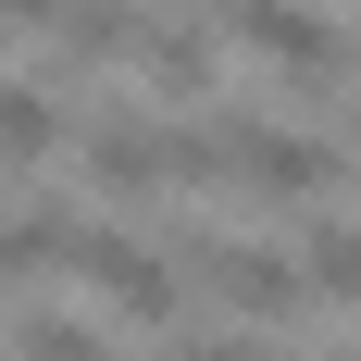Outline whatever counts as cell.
<instances>
[{
  "mask_svg": "<svg viewBox=\"0 0 361 361\" xmlns=\"http://www.w3.org/2000/svg\"><path fill=\"white\" fill-rule=\"evenodd\" d=\"M175 262H187V287L200 299H224V312H237V324H299V312H312V262H287V250H250V237H224L212 212H187L175 224Z\"/></svg>",
  "mask_w": 361,
  "mask_h": 361,
  "instance_id": "6da1fadb",
  "label": "cell"
},
{
  "mask_svg": "<svg viewBox=\"0 0 361 361\" xmlns=\"http://www.w3.org/2000/svg\"><path fill=\"white\" fill-rule=\"evenodd\" d=\"M75 287H100L125 324H175L187 312V262L175 250H137L125 224H75V262H63Z\"/></svg>",
  "mask_w": 361,
  "mask_h": 361,
  "instance_id": "277c9868",
  "label": "cell"
},
{
  "mask_svg": "<svg viewBox=\"0 0 361 361\" xmlns=\"http://www.w3.org/2000/svg\"><path fill=\"white\" fill-rule=\"evenodd\" d=\"M349 175H361V137H349Z\"/></svg>",
  "mask_w": 361,
  "mask_h": 361,
  "instance_id": "7c38bea8",
  "label": "cell"
},
{
  "mask_svg": "<svg viewBox=\"0 0 361 361\" xmlns=\"http://www.w3.org/2000/svg\"><path fill=\"white\" fill-rule=\"evenodd\" d=\"M50 149H75V112L50 100V75H0V175H25Z\"/></svg>",
  "mask_w": 361,
  "mask_h": 361,
  "instance_id": "8992f818",
  "label": "cell"
},
{
  "mask_svg": "<svg viewBox=\"0 0 361 361\" xmlns=\"http://www.w3.org/2000/svg\"><path fill=\"white\" fill-rule=\"evenodd\" d=\"M125 75H137V87H162V100H187V112H200V100H212V25H149V37H137V63H125Z\"/></svg>",
  "mask_w": 361,
  "mask_h": 361,
  "instance_id": "52a82bcc",
  "label": "cell"
},
{
  "mask_svg": "<svg viewBox=\"0 0 361 361\" xmlns=\"http://www.w3.org/2000/svg\"><path fill=\"white\" fill-rule=\"evenodd\" d=\"M63 13L75 0H0V25H37V37H63Z\"/></svg>",
  "mask_w": 361,
  "mask_h": 361,
  "instance_id": "8fae6325",
  "label": "cell"
},
{
  "mask_svg": "<svg viewBox=\"0 0 361 361\" xmlns=\"http://www.w3.org/2000/svg\"><path fill=\"white\" fill-rule=\"evenodd\" d=\"M75 175L100 187V200H162V187H200V125L87 112V125H75Z\"/></svg>",
  "mask_w": 361,
  "mask_h": 361,
  "instance_id": "3957f363",
  "label": "cell"
},
{
  "mask_svg": "<svg viewBox=\"0 0 361 361\" xmlns=\"http://www.w3.org/2000/svg\"><path fill=\"white\" fill-rule=\"evenodd\" d=\"M349 175L324 137H287V125H250V112L200 100V187H262V200H324Z\"/></svg>",
  "mask_w": 361,
  "mask_h": 361,
  "instance_id": "7a4b0ae2",
  "label": "cell"
},
{
  "mask_svg": "<svg viewBox=\"0 0 361 361\" xmlns=\"http://www.w3.org/2000/svg\"><path fill=\"white\" fill-rule=\"evenodd\" d=\"M299 262H312V287H324L336 312H361V224L349 212H312V224H299Z\"/></svg>",
  "mask_w": 361,
  "mask_h": 361,
  "instance_id": "ba28073f",
  "label": "cell"
},
{
  "mask_svg": "<svg viewBox=\"0 0 361 361\" xmlns=\"http://www.w3.org/2000/svg\"><path fill=\"white\" fill-rule=\"evenodd\" d=\"M212 25L237 37V50H262L274 75H299V87H324V75H336V50H349V37H336L312 0H212Z\"/></svg>",
  "mask_w": 361,
  "mask_h": 361,
  "instance_id": "5b68a950",
  "label": "cell"
},
{
  "mask_svg": "<svg viewBox=\"0 0 361 361\" xmlns=\"http://www.w3.org/2000/svg\"><path fill=\"white\" fill-rule=\"evenodd\" d=\"M162 361H274V349H262V324H224V336H175Z\"/></svg>",
  "mask_w": 361,
  "mask_h": 361,
  "instance_id": "30bf717a",
  "label": "cell"
},
{
  "mask_svg": "<svg viewBox=\"0 0 361 361\" xmlns=\"http://www.w3.org/2000/svg\"><path fill=\"white\" fill-rule=\"evenodd\" d=\"M13 361H112V349L75 324V312H25V324H13Z\"/></svg>",
  "mask_w": 361,
  "mask_h": 361,
  "instance_id": "9c48e42d",
  "label": "cell"
}]
</instances>
